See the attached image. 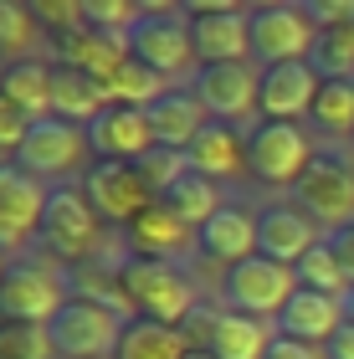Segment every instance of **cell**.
<instances>
[{
  "label": "cell",
  "mask_w": 354,
  "mask_h": 359,
  "mask_svg": "<svg viewBox=\"0 0 354 359\" xmlns=\"http://www.w3.org/2000/svg\"><path fill=\"white\" fill-rule=\"evenodd\" d=\"M0 93H6L26 118H36V123L52 118V67H46L41 57L11 62V67L0 72Z\"/></svg>",
  "instance_id": "obj_26"
},
{
  "label": "cell",
  "mask_w": 354,
  "mask_h": 359,
  "mask_svg": "<svg viewBox=\"0 0 354 359\" xmlns=\"http://www.w3.org/2000/svg\"><path fill=\"white\" fill-rule=\"evenodd\" d=\"M144 113H149L154 144H165V149H185V154H190V144L205 134V123H211V113L200 108V97L190 88H170L159 103H149Z\"/></svg>",
  "instance_id": "obj_20"
},
{
  "label": "cell",
  "mask_w": 354,
  "mask_h": 359,
  "mask_svg": "<svg viewBox=\"0 0 354 359\" xmlns=\"http://www.w3.org/2000/svg\"><path fill=\"white\" fill-rule=\"evenodd\" d=\"M88 128L83 123H67V118H41L31 123V134L15 154V165L26 175H36L41 185H67L72 175H83L88 165Z\"/></svg>",
  "instance_id": "obj_8"
},
{
  "label": "cell",
  "mask_w": 354,
  "mask_h": 359,
  "mask_svg": "<svg viewBox=\"0 0 354 359\" xmlns=\"http://www.w3.org/2000/svg\"><path fill=\"white\" fill-rule=\"evenodd\" d=\"M324 354H329V359H354V323H344V329L329 339Z\"/></svg>",
  "instance_id": "obj_41"
},
{
  "label": "cell",
  "mask_w": 354,
  "mask_h": 359,
  "mask_svg": "<svg viewBox=\"0 0 354 359\" xmlns=\"http://www.w3.org/2000/svg\"><path fill=\"white\" fill-rule=\"evenodd\" d=\"M318 247V226L298 205H267L257 210V257H272L282 267H298Z\"/></svg>",
  "instance_id": "obj_17"
},
{
  "label": "cell",
  "mask_w": 354,
  "mask_h": 359,
  "mask_svg": "<svg viewBox=\"0 0 354 359\" xmlns=\"http://www.w3.org/2000/svg\"><path fill=\"white\" fill-rule=\"evenodd\" d=\"M185 354H190L185 334L170 329V323H149V318H134L118 344V359H185Z\"/></svg>",
  "instance_id": "obj_27"
},
{
  "label": "cell",
  "mask_w": 354,
  "mask_h": 359,
  "mask_svg": "<svg viewBox=\"0 0 354 359\" xmlns=\"http://www.w3.org/2000/svg\"><path fill=\"white\" fill-rule=\"evenodd\" d=\"M159 205H170L175 216H180V221L190 226V231H200V226L211 221L226 201H221V185H216V180H205V175L190 170V175H185V180H180V185H175Z\"/></svg>",
  "instance_id": "obj_28"
},
{
  "label": "cell",
  "mask_w": 354,
  "mask_h": 359,
  "mask_svg": "<svg viewBox=\"0 0 354 359\" xmlns=\"http://www.w3.org/2000/svg\"><path fill=\"white\" fill-rule=\"evenodd\" d=\"M313 123L324 134H349L354 139V77H339V83H324L318 88V103H313Z\"/></svg>",
  "instance_id": "obj_32"
},
{
  "label": "cell",
  "mask_w": 354,
  "mask_h": 359,
  "mask_svg": "<svg viewBox=\"0 0 354 359\" xmlns=\"http://www.w3.org/2000/svg\"><path fill=\"white\" fill-rule=\"evenodd\" d=\"M339 329H344V298H329V292L298 287L293 303L278 313V334L282 339H303V344H318V349H324Z\"/></svg>",
  "instance_id": "obj_19"
},
{
  "label": "cell",
  "mask_w": 354,
  "mask_h": 359,
  "mask_svg": "<svg viewBox=\"0 0 354 359\" xmlns=\"http://www.w3.org/2000/svg\"><path fill=\"white\" fill-rule=\"evenodd\" d=\"M329 241H334V252H339V267H344L349 287H354V231H344V236H329Z\"/></svg>",
  "instance_id": "obj_42"
},
{
  "label": "cell",
  "mask_w": 354,
  "mask_h": 359,
  "mask_svg": "<svg viewBox=\"0 0 354 359\" xmlns=\"http://www.w3.org/2000/svg\"><path fill=\"white\" fill-rule=\"evenodd\" d=\"M318 46V31L308 11L298 6H257L252 11V57L262 67H282V62H308Z\"/></svg>",
  "instance_id": "obj_11"
},
{
  "label": "cell",
  "mask_w": 354,
  "mask_h": 359,
  "mask_svg": "<svg viewBox=\"0 0 354 359\" xmlns=\"http://www.w3.org/2000/svg\"><path fill=\"white\" fill-rule=\"evenodd\" d=\"M31 15H36V26H46L52 36H72V31H83V0H31Z\"/></svg>",
  "instance_id": "obj_37"
},
{
  "label": "cell",
  "mask_w": 354,
  "mask_h": 359,
  "mask_svg": "<svg viewBox=\"0 0 354 359\" xmlns=\"http://www.w3.org/2000/svg\"><path fill=\"white\" fill-rule=\"evenodd\" d=\"M6 267H11V262H6V257H0V283H6Z\"/></svg>",
  "instance_id": "obj_45"
},
{
  "label": "cell",
  "mask_w": 354,
  "mask_h": 359,
  "mask_svg": "<svg viewBox=\"0 0 354 359\" xmlns=\"http://www.w3.org/2000/svg\"><path fill=\"white\" fill-rule=\"evenodd\" d=\"M36 41H41V26H36V15H31V6L0 0V57H6V67L11 62H26Z\"/></svg>",
  "instance_id": "obj_31"
},
{
  "label": "cell",
  "mask_w": 354,
  "mask_h": 359,
  "mask_svg": "<svg viewBox=\"0 0 354 359\" xmlns=\"http://www.w3.org/2000/svg\"><path fill=\"white\" fill-rule=\"evenodd\" d=\"M272 339H278V323L247 318V313H236V308H221L216 334H211V354L216 359H267Z\"/></svg>",
  "instance_id": "obj_25"
},
{
  "label": "cell",
  "mask_w": 354,
  "mask_h": 359,
  "mask_svg": "<svg viewBox=\"0 0 354 359\" xmlns=\"http://www.w3.org/2000/svg\"><path fill=\"white\" fill-rule=\"evenodd\" d=\"M313 72L324 83H339V77H354V26L344 31H318V46H313Z\"/></svg>",
  "instance_id": "obj_34"
},
{
  "label": "cell",
  "mask_w": 354,
  "mask_h": 359,
  "mask_svg": "<svg viewBox=\"0 0 354 359\" xmlns=\"http://www.w3.org/2000/svg\"><path fill=\"white\" fill-rule=\"evenodd\" d=\"M83 195H88V205L98 210V221H114V226H134L144 210L154 205V195L139 180L134 165H103V159L83 175Z\"/></svg>",
  "instance_id": "obj_14"
},
{
  "label": "cell",
  "mask_w": 354,
  "mask_h": 359,
  "mask_svg": "<svg viewBox=\"0 0 354 359\" xmlns=\"http://www.w3.org/2000/svg\"><path fill=\"white\" fill-rule=\"evenodd\" d=\"M293 292H298V272L272 262V257H247L241 267L226 272V308H236L247 318L278 323V313L293 303Z\"/></svg>",
  "instance_id": "obj_10"
},
{
  "label": "cell",
  "mask_w": 354,
  "mask_h": 359,
  "mask_svg": "<svg viewBox=\"0 0 354 359\" xmlns=\"http://www.w3.org/2000/svg\"><path fill=\"white\" fill-rule=\"evenodd\" d=\"M46 195H52V185H41L36 175H26L15 159L0 165V252H21L41 236Z\"/></svg>",
  "instance_id": "obj_12"
},
{
  "label": "cell",
  "mask_w": 354,
  "mask_h": 359,
  "mask_svg": "<svg viewBox=\"0 0 354 359\" xmlns=\"http://www.w3.org/2000/svg\"><path fill=\"white\" fill-rule=\"evenodd\" d=\"M267 359H329L318 344H303V339H272V349H267Z\"/></svg>",
  "instance_id": "obj_40"
},
{
  "label": "cell",
  "mask_w": 354,
  "mask_h": 359,
  "mask_svg": "<svg viewBox=\"0 0 354 359\" xmlns=\"http://www.w3.org/2000/svg\"><path fill=\"white\" fill-rule=\"evenodd\" d=\"M118 287L123 298L134 303V318H149V323H180L196 313V283L180 262H154V257H128L118 267Z\"/></svg>",
  "instance_id": "obj_1"
},
{
  "label": "cell",
  "mask_w": 354,
  "mask_h": 359,
  "mask_svg": "<svg viewBox=\"0 0 354 359\" xmlns=\"http://www.w3.org/2000/svg\"><path fill=\"white\" fill-rule=\"evenodd\" d=\"M190 93L200 97V108L211 113L216 123L252 118V113H257V97H262V67H252V62L196 67V77H190Z\"/></svg>",
  "instance_id": "obj_13"
},
{
  "label": "cell",
  "mask_w": 354,
  "mask_h": 359,
  "mask_svg": "<svg viewBox=\"0 0 354 359\" xmlns=\"http://www.w3.org/2000/svg\"><path fill=\"white\" fill-rule=\"evenodd\" d=\"M344 323H354V287L344 292Z\"/></svg>",
  "instance_id": "obj_43"
},
{
  "label": "cell",
  "mask_w": 354,
  "mask_h": 359,
  "mask_svg": "<svg viewBox=\"0 0 354 359\" xmlns=\"http://www.w3.org/2000/svg\"><path fill=\"white\" fill-rule=\"evenodd\" d=\"M103 88H108V103H118V108H149V103H159V97H165L175 83H165L159 72H149L144 62L128 57V62H123L114 77H108Z\"/></svg>",
  "instance_id": "obj_29"
},
{
  "label": "cell",
  "mask_w": 354,
  "mask_h": 359,
  "mask_svg": "<svg viewBox=\"0 0 354 359\" xmlns=\"http://www.w3.org/2000/svg\"><path fill=\"white\" fill-rule=\"evenodd\" d=\"M293 272H298V287H308V292H329V298H344V292H349V277L339 267L334 241H318V247L303 257Z\"/></svg>",
  "instance_id": "obj_30"
},
{
  "label": "cell",
  "mask_w": 354,
  "mask_h": 359,
  "mask_svg": "<svg viewBox=\"0 0 354 359\" xmlns=\"http://www.w3.org/2000/svg\"><path fill=\"white\" fill-rule=\"evenodd\" d=\"M196 247H200V257H211V262H221V267H241L247 257H257V216L247 205H221L211 221L196 231Z\"/></svg>",
  "instance_id": "obj_18"
},
{
  "label": "cell",
  "mask_w": 354,
  "mask_h": 359,
  "mask_svg": "<svg viewBox=\"0 0 354 359\" xmlns=\"http://www.w3.org/2000/svg\"><path fill=\"white\" fill-rule=\"evenodd\" d=\"M144 6H128V0H83V26L98 31V36H123L139 26Z\"/></svg>",
  "instance_id": "obj_36"
},
{
  "label": "cell",
  "mask_w": 354,
  "mask_h": 359,
  "mask_svg": "<svg viewBox=\"0 0 354 359\" xmlns=\"http://www.w3.org/2000/svg\"><path fill=\"white\" fill-rule=\"evenodd\" d=\"M31 123H36V118H26V113L15 108L6 93H0V149L21 154V144H26V134H31Z\"/></svg>",
  "instance_id": "obj_39"
},
{
  "label": "cell",
  "mask_w": 354,
  "mask_h": 359,
  "mask_svg": "<svg viewBox=\"0 0 354 359\" xmlns=\"http://www.w3.org/2000/svg\"><path fill=\"white\" fill-rule=\"evenodd\" d=\"M185 359H216V354H211V349H190Z\"/></svg>",
  "instance_id": "obj_44"
},
{
  "label": "cell",
  "mask_w": 354,
  "mask_h": 359,
  "mask_svg": "<svg viewBox=\"0 0 354 359\" xmlns=\"http://www.w3.org/2000/svg\"><path fill=\"white\" fill-rule=\"evenodd\" d=\"M134 170H139V180H144V185H149V195H154V201H165V195H170V190H175V185H180V180L190 175V154H185V149H165V144H154V149L144 154Z\"/></svg>",
  "instance_id": "obj_33"
},
{
  "label": "cell",
  "mask_w": 354,
  "mask_h": 359,
  "mask_svg": "<svg viewBox=\"0 0 354 359\" xmlns=\"http://www.w3.org/2000/svg\"><path fill=\"white\" fill-rule=\"evenodd\" d=\"M67 308V277L52 262L36 257H15L0 283V323H52Z\"/></svg>",
  "instance_id": "obj_6"
},
{
  "label": "cell",
  "mask_w": 354,
  "mask_h": 359,
  "mask_svg": "<svg viewBox=\"0 0 354 359\" xmlns=\"http://www.w3.org/2000/svg\"><path fill=\"white\" fill-rule=\"evenodd\" d=\"M190 41H196L200 67H226L252 62V11L236 0H185Z\"/></svg>",
  "instance_id": "obj_4"
},
{
  "label": "cell",
  "mask_w": 354,
  "mask_h": 359,
  "mask_svg": "<svg viewBox=\"0 0 354 359\" xmlns=\"http://www.w3.org/2000/svg\"><path fill=\"white\" fill-rule=\"evenodd\" d=\"M293 201L303 205V216L318 231H329V236L354 231V159L344 149H318L313 165L293 185Z\"/></svg>",
  "instance_id": "obj_2"
},
{
  "label": "cell",
  "mask_w": 354,
  "mask_h": 359,
  "mask_svg": "<svg viewBox=\"0 0 354 359\" xmlns=\"http://www.w3.org/2000/svg\"><path fill=\"white\" fill-rule=\"evenodd\" d=\"M128 323H134V318L114 313L108 303L67 298V308H62L46 329H52L57 359H118V344H123Z\"/></svg>",
  "instance_id": "obj_5"
},
{
  "label": "cell",
  "mask_w": 354,
  "mask_h": 359,
  "mask_svg": "<svg viewBox=\"0 0 354 359\" xmlns=\"http://www.w3.org/2000/svg\"><path fill=\"white\" fill-rule=\"evenodd\" d=\"M41 247L57 257V262H83V257L98 252L103 241V221L98 210L88 205L83 185H52L46 195V216H41Z\"/></svg>",
  "instance_id": "obj_7"
},
{
  "label": "cell",
  "mask_w": 354,
  "mask_h": 359,
  "mask_svg": "<svg viewBox=\"0 0 354 359\" xmlns=\"http://www.w3.org/2000/svg\"><path fill=\"white\" fill-rule=\"evenodd\" d=\"M190 170L226 185V180H241L247 175V134L236 123H205V134L190 144Z\"/></svg>",
  "instance_id": "obj_21"
},
{
  "label": "cell",
  "mask_w": 354,
  "mask_h": 359,
  "mask_svg": "<svg viewBox=\"0 0 354 359\" xmlns=\"http://www.w3.org/2000/svg\"><path fill=\"white\" fill-rule=\"evenodd\" d=\"M190 236H196V231H190L170 205H159V201L128 226V247H134V257H154V262H180V252L190 247Z\"/></svg>",
  "instance_id": "obj_22"
},
{
  "label": "cell",
  "mask_w": 354,
  "mask_h": 359,
  "mask_svg": "<svg viewBox=\"0 0 354 359\" xmlns=\"http://www.w3.org/2000/svg\"><path fill=\"white\" fill-rule=\"evenodd\" d=\"M128 57L144 62L149 72H159L165 83L175 77H196V41H190V21H185V6H170V0H159V6H144L139 26L128 31Z\"/></svg>",
  "instance_id": "obj_3"
},
{
  "label": "cell",
  "mask_w": 354,
  "mask_h": 359,
  "mask_svg": "<svg viewBox=\"0 0 354 359\" xmlns=\"http://www.w3.org/2000/svg\"><path fill=\"white\" fill-rule=\"evenodd\" d=\"M0 359H57L52 329H41V323H0Z\"/></svg>",
  "instance_id": "obj_35"
},
{
  "label": "cell",
  "mask_w": 354,
  "mask_h": 359,
  "mask_svg": "<svg viewBox=\"0 0 354 359\" xmlns=\"http://www.w3.org/2000/svg\"><path fill=\"white\" fill-rule=\"evenodd\" d=\"M88 149L103 159V165H139L144 154L154 149V128L144 108H118L108 103L98 118L88 123Z\"/></svg>",
  "instance_id": "obj_16"
},
{
  "label": "cell",
  "mask_w": 354,
  "mask_h": 359,
  "mask_svg": "<svg viewBox=\"0 0 354 359\" xmlns=\"http://www.w3.org/2000/svg\"><path fill=\"white\" fill-rule=\"evenodd\" d=\"M57 57H62V67H77L88 77H98V83H108L128 62V41L123 36H98V31L83 26V31H72V36L57 41Z\"/></svg>",
  "instance_id": "obj_24"
},
{
  "label": "cell",
  "mask_w": 354,
  "mask_h": 359,
  "mask_svg": "<svg viewBox=\"0 0 354 359\" xmlns=\"http://www.w3.org/2000/svg\"><path fill=\"white\" fill-rule=\"evenodd\" d=\"M318 88H324V77L313 72V62H282V67H262V97H257V113H262L267 123L313 118Z\"/></svg>",
  "instance_id": "obj_15"
},
{
  "label": "cell",
  "mask_w": 354,
  "mask_h": 359,
  "mask_svg": "<svg viewBox=\"0 0 354 359\" xmlns=\"http://www.w3.org/2000/svg\"><path fill=\"white\" fill-rule=\"evenodd\" d=\"M313 144L298 123H257L247 134V175L262 185H298L303 170L313 165Z\"/></svg>",
  "instance_id": "obj_9"
},
{
  "label": "cell",
  "mask_w": 354,
  "mask_h": 359,
  "mask_svg": "<svg viewBox=\"0 0 354 359\" xmlns=\"http://www.w3.org/2000/svg\"><path fill=\"white\" fill-rule=\"evenodd\" d=\"M108 108V88L98 77L77 72V67H52V118H67V123H93L98 113Z\"/></svg>",
  "instance_id": "obj_23"
},
{
  "label": "cell",
  "mask_w": 354,
  "mask_h": 359,
  "mask_svg": "<svg viewBox=\"0 0 354 359\" xmlns=\"http://www.w3.org/2000/svg\"><path fill=\"white\" fill-rule=\"evenodd\" d=\"M313 31H344L354 26V0H303Z\"/></svg>",
  "instance_id": "obj_38"
}]
</instances>
